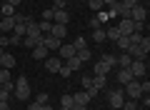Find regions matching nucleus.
I'll return each instance as SVG.
<instances>
[{
    "label": "nucleus",
    "instance_id": "obj_1",
    "mask_svg": "<svg viewBox=\"0 0 150 110\" xmlns=\"http://www.w3.org/2000/svg\"><path fill=\"white\" fill-rule=\"evenodd\" d=\"M13 95H15L18 100H28V98H30V83H28L25 75H20V78L15 80V90H13Z\"/></svg>",
    "mask_w": 150,
    "mask_h": 110
},
{
    "label": "nucleus",
    "instance_id": "obj_2",
    "mask_svg": "<svg viewBox=\"0 0 150 110\" xmlns=\"http://www.w3.org/2000/svg\"><path fill=\"white\" fill-rule=\"evenodd\" d=\"M108 103H110V108L120 110L123 103H125V93H123V90H110V93H108Z\"/></svg>",
    "mask_w": 150,
    "mask_h": 110
},
{
    "label": "nucleus",
    "instance_id": "obj_3",
    "mask_svg": "<svg viewBox=\"0 0 150 110\" xmlns=\"http://www.w3.org/2000/svg\"><path fill=\"white\" fill-rule=\"evenodd\" d=\"M125 95H128V100H138V98H143V90H140V80H130V83L125 85Z\"/></svg>",
    "mask_w": 150,
    "mask_h": 110
},
{
    "label": "nucleus",
    "instance_id": "obj_4",
    "mask_svg": "<svg viewBox=\"0 0 150 110\" xmlns=\"http://www.w3.org/2000/svg\"><path fill=\"white\" fill-rule=\"evenodd\" d=\"M128 18H130L133 23H145V18H148V8H145V5H135L133 10H130Z\"/></svg>",
    "mask_w": 150,
    "mask_h": 110
},
{
    "label": "nucleus",
    "instance_id": "obj_5",
    "mask_svg": "<svg viewBox=\"0 0 150 110\" xmlns=\"http://www.w3.org/2000/svg\"><path fill=\"white\" fill-rule=\"evenodd\" d=\"M75 53H78V50H75V45H73V43H63V45L58 48V58H60V60L65 63L68 58H73Z\"/></svg>",
    "mask_w": 150,
    "mask_h": 110
},
{
    "label": "nucleus",
    "instance_id": "obj_6",
    "mask_svg": "<svg viewBox=\"0 0 150 110\" xmlns=\"http://www.w3.org/2000/svg\"><path fill=\"white\" fill-rule=\"evenodd\" d=\"M60 65H63V60H60L58 55H50V58H45V70H48V73H58Z\"/></svg>",
    "mask_w": 150,
    "mask_h": 110
},
{
    "label": "nucleus",
    "instance_id": "obj_7",
    "mask_svg": "<svg viewBox=\"0 0 150 110\" xmlns=\"http://www.w3.org/2000/svg\"><path fill=\"white\" fill-rule=\"evenodd\" d=\"M130 73H133L135 80L143 78V75H145V60H133V63H130Z\"/></svg>",
    "mask_w": 150,
    "mask_h": 110
},
{
    "label": "nucleus",
    "instance_id": "obj_8",
    "mask_svg": "<svg viewBox=\"0 0 150 110\" xmlns=\"http://www.w3.org/2000/svg\"><path fill=\"white\" fill-rule=\"evenodd\" d=\"M120 30V35H130V33H135V23L130 20V18H123L120 20V25H115Z\"/></svg>",
    "mask_w": 150,
    "mask_h": 110
},
{
    "label": "nucleus",
    "instance_id": "obj_9",
    "mask_svg": "<svg viewBox=\"0 0 150 110\" xmlns=\"http://www.w3.org/2000/svg\"><path fill=\"white\" fill-rule=\"evenodd\" d=\"M0 65L8 68V70H13V68L18 65V60H15V55H8L5 50H0Z\"/></svg>",
    "mask_w": 150,
    "mask_h": 110
},
{
    "label": "nucleus",
    "instance_id": "obj_10",
    "mask_svg": "<svg viewBox=\"0 0 150 110\" xmlns=\"http://www.w3.org/2000/svg\"><path fill=\"white\" fill-rule=\"evenodd\" d=\"M43 45L48 48V50H58V48L63 45V40H58L55 35H43Z\"/></svg>",
    "mask_w": 150,
    "mask_h": 110
},
{
    "label": "nucleus",
    "instance_id": "obj_11",
    "mask_svg": "<svg viewBox=\"0 0 150 110\" xmlns=\"http://www.w3.org/2000/svg\"><path fill=\"white\" fill-rule=\"evenodd\" d=\"M68 20H70L68 10H53V23H58V25H68Z\"/></svg>",
    "mask_w": 150,
    "mask_h": 110
},
{
    "label": "nucleus",
    "instance_id": "obj_12",
    "mask_svg": "<svg viewBox=\"0 0 150 110\" xmlns=\"http://www.w3.org/2000/svg\"><path fill=\"white\" fill-rule=\"evenodd\" d=\"M130 80H135L133 73H130V68H120V70H118V83H120V85H128Z\"/></svg>",
    "mask_w": 150,
    "mask_h": 110
},
{
    "label": "nucleus",
    "instance_id": "obj_13",
    "mask_svg": "<svg viewBox=\"0 0 150 110\" xmlns=\"http://www.w3.org/2000/svg\"><path fill=\"white\" fill-rule=\"evenodd\" d=\"M33 55H30V58H35V60H45V58H48V48H45V45H35V48H33Z\"/></svg>",
    "mask_w": 150,
    "mask_h": 110
},
{
    "label": "nucleus",
    "instance_id": "obj_14",
    "mask_svg": "<svg viewBox=\"0 0 150 110\" xmlns=\"http://www.w3.org/2000/svg\"><path fill=\"white\" fill-rule=\"evenodd\" d=\"M90 100H93V98L85 93V90H83V93H75V95H73V103H75V105H83V108H88V103H90Z\"/></svg>",
    "mask_w": 150,
    "mask_h": 110
},
{
    "label": "nucleus",
    "instance_id": "obj_15",
    "mask_svg": "<svg viewBox=\"0 0 150 110\" xmlns=\"http://www.w3.org/2000/svg\"><path fill=\"white\" fill-rule=\"evenodd\" d=\"M13 28H15V20H13V18H3V20H0V30L5 33H13Z\"/></svg>",
    "mask_w": 150,
    "mask_h": 110
},
{
    "label": "nucleus",
    "instance_id": "obj_16",
    "mask_svg": "<svg viewBox=\"0 0 150 110\" xmlns=\"http://www.w3.org/2000/svg\"><path fill=\"white\" fill-rule=\"evenodd\" d=\"M25 35H28V38H40V28H38V23H35V20H33V23H28Z\"/></svg>",
    "mask_w": 150,
    "mask_h": 110
},
{
    "label": "nucleus",
    "instance_id": "obj_17",
    "mask_svg": "<svg viewBox=\"0 0 150 110\" xmlns=\"http://www.w3.org/2000/svg\"><path fill=\"white\" fill-rule=\"evenodd\" d=\"M65 65H68L70 70H80V68H83V60L78 58V55H73V58H68V60H65Z\"/></svg>",
    "mask_w": 150,
    "mask_h": 110
},
{
    "label": "nucleus",
    "instance_id": "obj_18",
    "mask_svg": "<svg viewBox=\"0 0 150 110\" xmlns=\"http://www.w3.org/2000/svg\"><path fill=\"white\" fill-rule=\"evenodd\" d=\"M65 28H68V25H58V23H53V30H50V35H55L58 40H63V38H65Z\"/></svg>",
    "mask_w": 150,
    "mask_h": 110
},
{
    "label": "nucleus",
    "instance_id": "obj_19",
    "mask_svg": "<svg viewBox=\"0 0 150 110\" xmlns=\"http://www.w3.org/2000/svg\"><path fill=\"white\" fill-rule=\"evenodd\" d=\"M0 15H3V18H13V15H15V8L8 5V3H0Z\"/></svg>",
    "mask_w": 150,
    "mask_h": 110
},
{
    "label": "nucleus",
    "instance_id": "obj_20",
    "mask_svg": "<svg viewBox=\"0 0 150 110\" xmlns=\"http://www.w3.org/2000/svg\"><path fill=\"white\" fill-rule=\"evenodd\" d=\"M105 85H108L105 75H93V88H98V90H105Z\"/></svg>",
    "mask_w": 150,
    "mask_h": 110
},
{
    "label": "nucleus",
    "instance_id": "obj_21",
    "mask_svg": "<svg viewBox=\"0 0 150 110\" xmlns=\"http://www.w3.org/2000/svg\"><path fill=\"white\" fill-rule=\"evenodd\" d=\"M90 38L95 43H105V28H95V30L90 33Z\"/></svg>",
    "mask_w": 150,
    "mask_h": 110
},
{
    "label": "nucleus",
    "instance_id": "obj_22",
    "mask_svg": "<svg viewBox=\"0 0 150 110\" xmlns=\"http://www.w3.org/2000/svg\"><path fill=\"white\" fill-rule=\"evenodd\" d=\"M103 63H105L108 68H118V55H110V53H105V55H103Z\"/></svg>",
    "mask_w": 150,
    "mask_h": 110
},
{
    "label": "nucleus",
    "instance_id": "obj_23",
    "mask_svg": "<svg viewBox=\"0 0 150 110\" xmlns=\"http://www.w3.org/2000/svg\"><path fill=\"white\" fill-rule=\"evenodd\" d=\"M38 28H40V35H50L53 23H50V20H40V23H38Z\"/></svg>",
    "mask_w": 150,
    "mask_h": 110
},
{
    "label": "nucleus",
    "instance_id": "obj_24",
    "mask_svg": "<svg viewBox=\"0 0 150 110\" xmlns=\"http://www.w3.org/2000/svg\"><path fill=\"white\" fill-rule=\"evenodd\" d=\"M118 38H120V30H118V28H105V40H112V43H115Z\"/></svg>",
    "mask_w": 150,
    "mask_h": 110
},
{
    "label": "nucleus",
    "instance_id": "obj_25",
    "mask_svg": "<svg viewBox=\"0 0 150 110\" xmlns=\"http://www.w3.org/2000/svg\"><path fill=\"white\" fill-rule=\"evenodd\" d=\"M130 63H133V58H130L128 53H123V55H118V68H130Z\"/></svg>",
    "mask_w": 150,
    "mask_h": 110
},
{
    "label": "nucleus",
    "instance_id": "obj_26",
    "mask_svg": "<svg viewBox=\"0 0 150 110\" xmlns=\"http://www.w3.org/2000/svg\"><path fill=\"white\" fill-rule=\"evenodd\" d=\"M93 70H95V75H108V73H110V68H108V65L103 63V60H98V63H95V68H93Z\"/></svg>",
    "mask_w": 150,
    "mask_h": 110
},
{
    "label": "nucleus",
    "instance_id": "obj_27",
    "mask_svg": "<svg viewBox=\"0 0 150 110\" xmlns=\"http://www.w3.org/2000/svg\"><path fill=\"white\" fill-rule=\"evenodd\" d=\"M73 95H63V98H60V108H63V110H70V108H73Z\"/></svg>",
    "mask_w": 150,
    "mask_h": 110
},
{
    "label": "nucleus",
    "instance_id": "obj_28",
    "mask_svg": "<svg viewBox=\"0 0 150 110\" xmlns=\"http://www.w3.org/2000/svg\"><path fill=\"white\" fill-rule=\"evenodd\" d=\"M115 43H118V48H120V50H123V53H125V50H128V48H130V40H128V35H120V38H118V40H115Z\"/></svg>",
    "mask_w": 150,
    "mask_h": 110
},
{
    "label": "nucleus",
    "instance_id": "obj_29",
    "mask_svg": "<svg viewBox=\"0 0 150 110\" xmlns=\"http://www.w3.org/2000/svg\"><path fill=\"white\" fill-rule=\"evenodd\" d=\"M25 23H15V28H13V35H20V38H25Z\"/></svg>",
    "mask_w": 150,
    "mask_h": 110
},
{
    "label": "nucleus",
    "instance_id": "obj_30",
    "mask_svg": "<svg viewBox=\"0 0 150 110\" xmlns=\"http://www.w3.org/2000/svg\"><path fill=\"white\" fill-rule=\"evenodd\" d=\"M8 80H13L10 70H8V68H0V85H3V83H8Z\"/></svg>",
    "mask_w": 150,
    "mask_h": 110
},
{
    "label": "nucleus",
    "instance_id": "obj_31",
    "mask_svg": "<svg viewBox=\"0 0 150 110\" xmlns=\"http://www.w3.org/2000/svg\"><path fill=\"white\" fill-rule=\"evenodd\" d=\"M95 18H98V20H100V23H108V20H110V18H112V15H110V13H108V10H98V13H95Z\"/></svg>",
    "mask_w": 150,
    "mask_h": 110
},
{
    "label": "nucleus",
    "instance_id": "obj_32",
    "mask_svg": "<svg viewBox=\"0 0 150 110\" xmlns=\"http://www.w3.org/2000/svg\"><path fill=\"white\" fill-rule=\"evenodd\" d=\"M88 5H90V10H103V8H105V5H103V0H88Z\"/></svg>",
    "mask_w": 150,
    "mask_h": 110
},
{
    "label": "nucleus",
    "instance_id": "obj_33",
    "mask_svg": "<svg viewBox=\"0 0 150 110\" xmlns=\"http://www.w3.org/2000/svg\"><path fill=\"white\" fill-rule=\"evenodd\" d=\"M128 40H130V45H138V43L143 40V33H130V35H128Z\"/></svg>",
    "mask_w": 150,
    "mask_h": 110
},
{
    "label": "nucleus",
    "instance_id": "obj_34",
    "mask_svg": "<svg viewBox=\"0 0 150 110\" xmlns=\"http://www.w3.org/2000/svg\"><path fill=\"white\" fill-rule=\"evenodd\" d=\"M120 3H123V8H125V10H133L135 5H140V0H120Z\"/></svg>",
    "mask_w": 150,
    "mask_h": 110
},
{
    "label": "nucleus",
    "instance_id": "obj_35",
    "mask_svg": "<svg viewBox=\"0 0 150 110\" xmlns=\"http://www.w3.org/2000/svg\"><path fill=\"white\" fill-rule=\"evenodd\" d=\"M75 55H78V58H80L83 63H85V60H90V50H88V48H83V50H78Z\"/></svg>",
    "mask_w": 150,
    "mask_h": 110
},
{
    "label": "nucleus",
    "instance_id": "obj_36",
    "mask_svg": "<svg viewBox=\"0 0 150 110\" xmlns=\"http://www.w3.org/2000/svg\"><path fill=\"white\" fill-rule=\"evenodd\" d=\"M138 45H140V48H143V50H145V53H150V38H148V35H143V40H140V43H138Z\"/></svg>",
    "mask_w": 150,
    "mask_h": 110
},
{
    "label": "nucleus",
    "instance_id": "obj_37",
    "mask_svg": "<svg viewBox=\"0 0 150 110\" xmlns=\"http://www.w3.org/2000/svg\"><path fill=\"white\" fill-rule=\"evenodd\" d=\"M10 90H5V88H3V85H0V103H8V98H10Z\"/></svg>",
    "mask_w": 150,
    "mask_h": 110
},
{
    "label": "nucleus",
    "instance_id": "obj_38",
    "mask_svg": "<svg viewBox=\"0 0 150 110\" xmlns=\"http://www.w3.org/2000/svg\"><path fill=\"white\" fill-rule=\"evenodd\" d=\"M73 45H75V50H83V48H88V45H85V38H75Z\"/></svg>",
    "mask_w": 150,
    "mask_h": 110
},
{
    "label": "nucleus",
    "instance_id": "obj_39",
    "mask_svg": "<svg viewBox=\"0 0 150 110\" xmlns=\"http://www.w3.org/2000/svg\"><path fill=\"white\" fill-rule=\"evenodd\" d=\"M93 88V75H83V90Z\"/></svg>",
    "mask_w": 150,
    "mask_h": 110
},
{
    "label": "nucleus",
    "instance_id": "obj_40",
    "mask_svg": "<svg viewBox=\"0 0 150 110\" xmlns=\"http://www.w3.org/2000/svg\"><path fill=\"white\" fill-rule=\"evenodd\" d=\"M35 103H38V105H48V95H45V93L35 95Z\"/></svg>",
    "mask_w": 150,
    "mask_h": 110
},
{
    "label": "nucleus",
    "instance_id": "obj_41",
    "mask_svg": "<svg viewBox=\"0 0 150 110\" xmlns=\"http://www.w3.org/2000/svg\"><path fill=\"white\" fill-rule=\"evenodd\" d=\"M123 108H125V110H138V103H135V100H125Z\"/></svg>",
    "mask_w": 150,
    "mask_h": 110
},
{
    "label": "nucleus",
    "instance_id": "obj_42",
    "mask_svg": "<svg viewBox=\"0 0 150 110\" xmlns=\"http://www.w3.org/2000/svg\"><path fill=\"white\" fill-rule=\"evenodd\" d=\"M53 10H65V0H53Z\"/></svg>",
    "mask_w": 150,
    "mask_h": 110
},
{
    "label": "nucleus",
    "instance_id": "obj_43",
    "mask_svg": "<svg viewBox=\"0 0 150 110\" xmlns=\"http://www.w3.org/2000/svg\"><path fill=\"white\" fill-rule=\"evenodd\" d=\"M88 25H90V30H95V28H103V23L98 20V18H90V23H88Z\"/></svg>",
    "mask_w": 150,
    "mask_h": 110
},
{
    "label": "nucleus",
    "instance_id": "obj_44",
    "mask_svg": "<svg viewBox=\"0 0 150 110\" xmlns=\"http://www.w3.org/2000/svg\"><path fill=\"white\" fill-rule=\"evenodd\" d=\"M140 90H143V95L150 93V83H148V80H140Z\"/></svg>",
    "mask_w": 150,
    "mask_h": 110
},
{
    "label": "nucleus",
    "instance_id": "obj_45",
    "mask_svg": "<svg viewBox=\"0 0 150 110\" xmlns=\"http://www.w3.org/2000/svg\"><path fill=\"white\" fill-rule=\"evenodd\" d=\"M10 45V35H0V48H8Z\"/></svg>",
    "mask_w": 150,
    "mask_h": 110
},
{
    "label": "nucleus",
    "instance_id": "obj_46",
    "mask_svg": "<svg viewBox=\"0 0 150 110\" xmlns=\"http://www.w3.org/2000/svg\"><path fill=\"white\" fill-rule=\"evenodd\" d=\"M58 73H60V75H65V78H68V75H70V73H73V70H70V68H68V65H65V63H63V65H60V70H58Z\"/></svg>",
    "mask_w": 150,
    "mask_h": 110
},
{
    "label": "nucleus",
    "instance_id": "obj_47",
    "mask_svg": "<svg viewBox=\"0 0 150 110\" xmlns=\"http://www.w3.org/2000/svg\"><path fill=\"white\" fill-rule=\"evenodd\" d=\"M43 20H50V23H53V8H48V10H43Z\"/></svg>",
    "mask_w": 150,
    "mask_h": 110
},
{
    "label": "nucleus",
    "instance_id": "obj_48",
    "mask_svg": "<svg viewBox=\"0 0 150 110\" xmlns=\"http://www.w3.org/2000/svg\"><path fill=\"white\" fill-rule=\"evenodd\" d=\"M20 43H23L20 35H10V45H20Z\"/></svg>",
    "mask_w": 150,
    "mask_h": 110
},
{
    "label": "nucleus",
    "instance_id": "obj_49",
    "mask_svg": "<svg viewBox=\"0 0 150 110\" xmlns=\"http://www.w3.org/2000/svg\"><path fill=\"white\" fill-rule=\"evenodd\" d=\"M28 110H43V105H38V103H35V100H33V103H30V105H28Z\"/></svg>",
    "mask_w": 150,
    "mask_h": 110
},
{
    "label": "nucleus",
    "instance_id": "obj_50",
    "mask_svg": "<svg viewBox=\"0 0 150 110\" xmlns=\"http://www.w3.org/2000/svg\"><path fill=\"white\" fill-rule=\"evenodd\" d=\"M5 3H8V5H13V8H18V5L23 3V0H5Z\"/></svg>",
    "mask_w": 150,
    "mask_h": 110
},
{
    "label": "nucleus",
    "instance_id": "obj_51",
    "mask_svg": "<svg viewBox=\"0 0 150 110\" xmlns=\"http://www.w3.org/2000/svg\"><path fill=\"white\" fill-rule=\"evenodd\" d=\"M118 0H103V5H115Z\"/></svg>",
    "mask_w": 150,
    "mask_h": 110
},
{
    "label": "nucleus",
    "instance_id": "obj_52",
    "mask_svg": "<svg viewBox=\"0 0 150 110\" xmlns=\"http://www.w3.org/2000/svg\"><path fill=\"white\" fill-rule=\"evenodd\" d=\"M0 110H10V105H8V103H0Z\"/></svg>",
    "mask_w": 150,
    "mask_h": 110
},
{
    "label": "nucleus",
    "instance_id": "obj_53",
    "mask_svg": "<svg viewBox=\"0 0 150 110\" xmlns=\"http://www.w3.org/2000/svg\"><path fill=\"white\" fill-rule=\"evenodd\" d=\"M70 110H88V108H83V105H73Z\"/></svg>",
    "mask_w": 150,
    "mask_h": 110
},
{
    "label": "nucleus",
    "instance_id": "obj_54",
    "mask_svg": "<svg viewBox=\"0 0 150 110\" xmlns=\"http://www.w3.org/2000/svg\"><path fill=\"white\" fill-rule=\"evenodd\" d=\"M0 68H3V65H0Z\"/></svg>",
    "mask_w": 150,
    "mask_h": 110
},
{
    "label": "nucleus",
    "instance_id": "obj_55",
    "mask_svg": "<svg viewBox=\"0 0 150 110\" xmlns=\"http://www.w3.org/2000/svg\"><path fill=\"white\" fill-rule=\"evenodd\" d=\"M60 110H63V108H60Z\"/></svg>",
    "mask_w": 150,
    "mask_h": 110
}]
</instances>
